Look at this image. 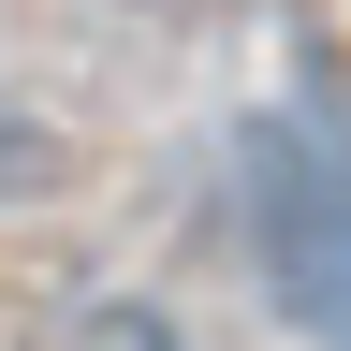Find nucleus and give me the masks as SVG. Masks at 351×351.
<instances>
[{
    "label": "nucleus",
    "instance_id": "f257e3e1",
    "mask_svg": "<svg viewBox=\"0 0 351 351\" xmlns=\"http://www.w3.org/2000/svg\"><path fill=\"white\" fill-rule=\"evenodd\" d=\"M249 249L293 322L351 351V161L322 132H249Z\"/></svg>",
    "mask_w": 351,
    "mask_h": 351
},
{
    "label": "nucleus",
    "instance_id": "f03ea898",
    "mask_svg": "<svg viewBox=\"0 0 351 351\" xmlns=\"http://www.w3.org/2000/svg\"><path fill=\"white\" fill-rule=\"evenodd\" d=\"M59 176H73V147H59V117L0 88V205H29V191H59Z\"/></svg>",
    "mask_w": 351,
    "mask_h": 351
}]
</instances>
